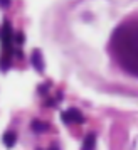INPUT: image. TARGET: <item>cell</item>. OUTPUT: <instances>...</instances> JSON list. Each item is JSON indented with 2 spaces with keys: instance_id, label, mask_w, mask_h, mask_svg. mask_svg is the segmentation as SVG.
<instances>
[{
  "instance_id": "2",
  "label": "cell",
  "mask_w": 138,
  "mask_h": 150,
  "mask_svg": "<svg viewBox=\"0 0 138 150\" xmlns=\"http://www.w3.org/2000/svg\"><path fill=\"white\" fill-rule=\"evenodd\" d=\"M62 120H64V123H83L84 122L83 113L76 108H71L68 111H64L62 113Z\"/></svg>"
},
{
  "instance_id": "1",
  "label": "cell",
  "mask_w": 138,
  "mask_h": 150,
  "mask_svg": "<svg viewBox=\"0 0 138 150\" xmlns=\"http://www.w3.org/2000/svg\"><path fill=\"white\" fill-rule=\"evenodd\" d=\"M115 49L125 68L138 74V29H125V32H118Z\"/></svg>"
},
{
  "instance_id": "5",
  "label": "cell",
  "mask_w": 138,
  "mask_h": 150,
  "mask_svg": "<svg viewBox=\"0 0 138 150\" xmlns=\"http://www.w3.org/2000/svg\"><path fill=\"white\" fill-rule=\"evenodd\" d=\"M32 130L37 132V133H42V132H47V130H49V125H47V123L39 122V120H35V122L32 123Z\"/></svg>"
},
{
  "instance_id": "6",
  "label": "cell",
  "mask_w": 138,
  "mask_h": 150,
  "mask_svg": "<svg viewBox=\"0 0 138 150\" xmlns=\"http://www.w3.org/2000/svg\"><path fill=\"white\" fill-rule=\"evenodd\" d=\"M15 140H17V135H15L14 132H7V133L4 135V143H5L7 147H12L15 143Z\"/></svg>"
},
{
  "instance_id": "3",
  "label": "cell",
  "mask_w": 138,
  "mask_h": 150,
  "mask_svg": "<svg viewBox=\"0 0 138 150\" xmlns=\"http://www.w3.org/2000/svg\"><path fill=\"white\" fill-rule=\"evenodd\" d=\"M30 62H32V66H34L39 73H41L42 69H44V62H42V56H41V51H37L35 49L32 56H30Z\"/></svg>"
},
{
  "instance_id": "4",
  "label": "cell",
  "mask_w": 138,
  "mask_h": 150,
  "mask_svg": "<svg viewBox=\"0 0 138 150\" xmlns=\"http://www.w3.org/2000/svg\"><path fill=\"white\" fill-rule=\"evenodd\" d=\"M94 145H96V135L94 133H89V135L84 138L83 149H94Z\"/></svg>"
},
{
  "instance_id": "7",
  "label": "cell",
  "mask_w": 138,
  "mask_h": 150,
  "mask_svg": "<svg viewBox=\"0 0 138 150\" xmlns=\"http://www.w3.org/2000/svg\"><path fill=\"white\" fill-rule=\"evenodd\" d=\"M8 4H10V0H0V5L2 7H7Z\"/></svg>"
}]
</instances>
